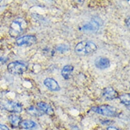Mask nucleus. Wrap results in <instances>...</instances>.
I'll use <instances>...</instances> for the list:
<instances>
[{"instance_id":"2","label":"nucleus","mask_w":130,"mask_h":130,"mask_svg":"<svg viewBox=\"0 0 130 130\" xmlns=\"http://www.w3.org/2000/svg\"><path fill=\"white\" fill-rule=\"evenodd\" d=\"M97 50V46L95 43L91 41H82L75 46V51L76 53L81 56H86L95 52Z\"/></svg>"},{"instance_id":"13","label":"nucleus","mask_w":130,"mask_h":130,"mask_svg":"<svg viewBox=\"0 0 130 130\" xmlns=\"http://www.w3.org/2000/svg\"><path fill=\"white\" fill-rule=\"evenodd\" d=\"M27 113L33 116L39 117L42 116L43 115V113L39 109L34 106H30L26 109Z\"/></svg>"},{"instance_id":"11","label":"nucleus","mask_w":130,"mask_h":130,"mask_svg":"<svg viewBox=\"0 0 130 130\" xmlns=\"http://www.w3.org/2000/svg\"><path fill=\"white\" fill-rule=\"evenodd\" d=\"M37 107L43 113H45L48 115H53L54 113V110L53 108L48 104L43 102H40L37 104Z\"/></svg>"},{"instance_id":"3","label":"nucleus","mask_w":130,"mask_h":130,"mask_svg":"<svg viewBox=\"0 0 130 130\" xmlns=\"http://www.w3.org/2000/svg\"><path fill=\"white\" fill-rule=\"evenodd\" d=\"M92 111L107 117H116L119 114L118 109L109 105H102L91 108Z\"/></svg>"},{"instance_id":"18","label":"nucleus","mask_w":130,"mask_h":130,"mask_svg":"<svg viewBox=\"0 0 130 130\" xmlns=\"http://www.w3.org/2000/svg\"><path fill=\"white\" fill-rule=\"evenodd\" d=\"M0 130H9V129L6 125L0 124Z\"/></svg>"},{"instance_id":"19","label":"nucleus","mask_w":130,"mask_h":130,"mask_svg":"<svg viewBox=\"0 0 130 130\" xmlns=\"http://www.w3.org/2000/svg\"><path fill=\"white\" fill-rule=\"evenodd\" d=\"M107 130H119V129L115 127H113V126H109L107 128Z\"/></svg>"},{"instance_id":"15","label":"nucleus","mask_w":130,"mask_h":130,"mask_svg":"<svg viewBox=\"0 0 130 130\" xmlns=\"http://www.w3.org/2000/svg\"><path fill=\"white\" fill-rule=\"evenodd\" d=\"M8 118L10 123L14 127H18L22 121L21 117L17 115H11L9 116Z\"/></svg>"},{"instance_id":"9","label":"nucleus","mask_w":130,"mask_h":130,"mask_svg":"<svg viewBox=\"0 0 130 130\" xmlns=\"http://www.w3.org/2000/svg\"><path fill=\"white\" fill-rule=\"evenodd\" d=\"M43 84L48 89L51 91H58L60 90V87L58 83L53 78H46L43 81Z\"/></svg>"},{"instance_id":"16","label":"nucleus","mask_w":130,"mask_h":130,"mask_svg":"<svg viewBox=\"0 0 130 130\" xmlns=\"http://www.w3.org/2000/svg\"><path fill=\"white\" fill-rule=\"evenodd\" d=\"M129 93H123L118 96L121 103L126 106H129Z\"/></svg>"},{"instance_id":"5","label":"nucleus","mask_w":130,"mask_h":130,"mask_svg":"<svg viewBox=\"0 0 130 130\" xmlns=\"http://www.w3.org/2000/svg\"><path fill=\"white\" fill-rule=\"evenodd\" d=\"M37 41V38L34 35H25L19 37L16 40V44L18 46H31Z\"/></svg>"},{"instance_id":"6","label":"nucleus","mask_w":130,"mask_h":130,"mask_svg":"<svg viewBox=\"0 0 130 130\" xmlns=\"http://www.w3.org/2000/svg\"><path fill=\"white\" fill-rule=\"evenodd\" d=\"M4 108L7 111L12 113H19L22 111L23 107L21 104L13 101H8L4 105Z\"/></svg>"},{"instance_id":"7","label":"nucleus","mask_w":130,"mask_h":130,"mask_svg":"<svg viewBox=\"0 0 130 130\" xmlns=\"http://www.w3.org/2000/svg\"><path fill=\"white\" fill-rule=\"evenodd\" d=\"M102 96L106 100L111 101L118 98V93L112 87H108L103 90Z\"/></svg>"},{"instance_id":"12","label":"nucleus","mask_w":130,"mask_h":130,"mask_svg":"<svg viewBox=\"0 0 130 130\" xmlns=\"http://www.w3.org/2000/svg\"><path fill=\"white\" fill-rule=\"evenodd\" d=\"M74 70V68L72 65L65 66L61 71V75L62 77L66 80L69 79Z\"/></svg>"},{"instance_id":"10","label":"nucleus","mask_w":130,"mask_h":130,"mask_svg":"<svg viewBox=\"0 0 130 130\" xmlns=\"http://www.w3.org/2000/svg\"><path fill=\"white\" fill-rule=\"evenodd\" d=\"M99 24L94 20H92L86 24L84 25L82 28L81 30L84 31L96 32L99 29Z\"/></svg>"},{"instance_id":"1","label":"nucleus","mask_w":130,"mask_h":130,"mask_svg":"<svg viewBox=\"0 0 130 130\" xmlns=\"http://www.w3.org/2000/svg\"><path fill=\"white\" fill-rule=\"evenodd\" d=\"M28 23L23 18H18L14 20L10 25L9 34L13 38L19 37L27 30Z\"/></svg>"},{"instance_id":"17","label":"nucleus","mask_w":130,"mask_h":130,"mask_svg":"<svg viewBox=\"0 0 130 130\" xmlns=\"http://www.w3.org/2000/svg\"><path fill=\"white\" fill-rule=\"evenodd\" d=\"M69 47L68 45L65 44H60L57 47V51L60 52L61 53H63L66 51H68Z\"/></svg>"},{"instance_id":"4","label":"nucleus","mask_w":130,"mask_h":130,"mask_svg":"<svg viewBox=\"0 0 130 130\" xmlns=\"http://www.w3.org/2000/svg\"><path fill=\"white\" fill-rule=\"evenodd\" d=\"M28 65L21 61H16L10 63L7 66L8 71L13 75H22L27 71Z\"/></svg>"},{"instance_id":"14","label":"nucleus","mask_w":130,"mask_h":130,"mask_svg":"<svg viewBox=\"0 0 130 130\" xmlns=\"http://www.w3.org/2000/svg\"><path fill=\"white\" fill-rule=\"evenodd\" d=\"M37 125L36 123L33 120H24L22 121L20 124V127L22 128L25 129H32L36 127Z\"/></svg>"},{"instance_id":"8","label":"nucleus","mask_w":130,"mask_h":130,"mask_svg":"<svg viewBox=\"0 0 130 130\" xmlns=\"http://www.w3.org/2000/svg\"><path fill=\"white\" fill-rule=\"evenodd\" d=\"M95 66L99 69L104 70L110 67V61L106 57H99L97 58L94 62Z\"/></svg>"}]
</instances>
